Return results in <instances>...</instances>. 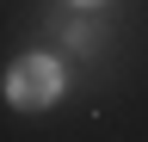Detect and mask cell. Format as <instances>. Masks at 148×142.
<instances>
[{
    "mask_svg": "<svg viewBox=\"0 0 148 142\" xmlns=\"http://www.w3.org/2000/svg\"><path fill=\"white\" fill-rule=\"evenodd\" d=\"M6 99L18 105V111H43V105H56V99H62V62H56V56H25V62H12Z\"/></svg>",
    "mask_w": 148,
    "mask_h": 142,
    "instance_id": "obj_1",
    "label": "cell"
},
{
    "mask_svg": "<svg viewBox=\"0 0 148 142\" xmlns=\"http://www.w3.org/2000/svg\"><path fill=\"white\" fill-rule=\"evenodd\" d=\"M74 6H99V0H74Z\"/></svg>",
    "mask_w": 148,
    "mask_h": 142,
    "instance_id": "obj_2",
    "label": "cell"
}]
</instances>
